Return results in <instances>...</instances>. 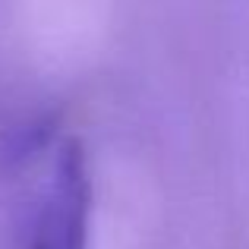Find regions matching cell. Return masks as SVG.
<instances>
[{
	"label": "cell",
	"mask_w": 249,
	"mask_h": 249,
	"mask_svg": "<svg viewBox=\"0 0 249 249\" xmlns=\"http://www.w3.org/2000/svg\"><path fill=\"white\" fill-rule=\"evenodd\" d=\"M91 177L76 139H54L41 152L19 208L13 249H89Z\"/></svg>",
	"instance_id": "cell-1"
}]
</instances>
